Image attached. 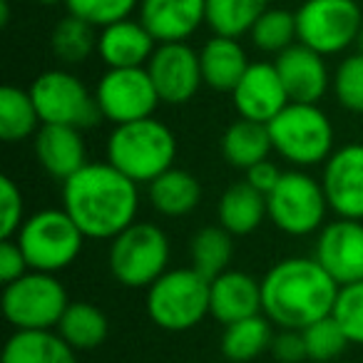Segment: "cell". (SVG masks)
Segmentation results:
<instances>
[{
	"mask_svg": "<svg viewBox=\"0 0 363 363\" xmlns=\"http://www.w3.org/2000/svg\"><path fill=\"white\" fill-rule=\"evenodd\" d=\"M62 209L80 227L85 239L112 242L137 222L140 184L110 162H87L62 182Z\"/></svg>",
	"mask_w": 363,
	"mask_h": 363,
	"instance_id": "obj_1",
	"label": "cell"
},
{
	"mask_svg": "<svg viewBox=\"0 0 363 363\" xmlns=\"http://www.w3.org/2000/svg\"><path fill=\"white\" fill-rule=\"evenodd\" d=\"M338 289L316 257H286L262 277V313L279 328L303 331L331 316Z\"/></svg>",
	"mask_w": 363,
	"mask_h": 363,
	"instance_id": "obj_2",
	"label": "cell"
},
{
	"mask_svg": "<svg viewBox=\"0 0 363 363\" xmlns=\"http://www.w3.org/2000/svg\"><path fill=\"white\" fill-rule=\"evenodd\" d=\"M177 137L164 122L147 117L112 127L107 137V162L137 184H150L174 167Z\"/></svg>",
	"mask_w": 363,
	"mask_h": 363,
	"instance_id": "obj_3",
	"label": "cell"
},
{
	"mask_svg": "<svg viewBox=\"0 0 363 363\" xmlns=\"http://www.w3.org/2000/svg\"><path fill=\"white\" fill-rule=\"evenodd\" d=\"M267 127L274 152L294 169L323 164L333 155V122L318 105L289 102Z\"/></svg>",
	"mask_w": 363,
	"mask_h": 363,
	"instance_id": "obj_4",
	"label": "cell"
},
{
	"mask_svg": "<svg viewBox=\"0 0 363 363\" xmlns=\"http://www.w3.org/2000/svg\"><path fill=\"white\" fill-rule=\"evenodd\" d=\"M209 279L194 267L167 269L147 289V316L172 333L189 331L209 316Z\"/></svg>",
	"mask_w": 363,
	"mask_h": 363,
	"instance_id": "obj_5",
	"label": "cell"
},
{
	"mask_svg": "<svg viewBox=\"0 0 363 363\" xmlns=\"http://www.w3.org/2000/svg\"><path fill=\"white\" fill-rule=\"evenodd\" d=\"M172 247L164 229L135 222L110 242L107 264L115 281L127 289H150L169 269Z\"/></svg>",
	"mask_w": 363,
	"mask_h": 363,
	"instance_id": "obj_6",
	"label": "cell"
},
{
	"mask_svg": "<svg viewBox=\"0 0 363 363\" xmlns=\"http://www.w3.org/2000/svg\"><path fill=\"white\" fill-rule=\"evenodd\" d=\"M16 242L33 272L57 274L77 262L85 244V234L62 207L40 209L23 222Z\"/></svg>",
	"mask_w": 363,
	"mask_h": 363,
	"instance_id": "obj_7",
	"label": "cell"
},
{
	"mask_svg": "<svg viewBox=\"0 0 363 363\" xmlns=\"http://www.w3.org/2000/svg\"><path fill=\"white\" fill-rule=\"evenodd\" d=\"M328 202L321 179L303 169H289L267 194L269 222L289 237H311L326 224Z\"/></svg>",
	"mask_w": 363,
	"mask_h": 363,
	"instance_id": "obj_8",
	"label": "cell"
},
{
	"mask_svg": "<svg viewBox=\"0 0 363 363\" xmlns=\"http://www.w3.org/2000/svg\"><path fill=\"white\" fill-rule=\"evenodd\" d=\"M70 306L55 274L28 272L3 289V313L16 331H52Z\"/></svg>",
	"mask_w": 363,
	"mask_h": 363,
	"instance_id": "obj_9",
	"label": "cell"
},
{
	"mask_svg": "<svg viewBox=\"0 0 363 363\" xmlns=\"http://www.w3.org/2000/svg\"><path fill=\"white\" fill-rule=\"evenodd\" d=\"M298 43L331 57L358 43L363 13L356 0H303L296 11Z\"/></svg>",
	"mask_w": 363,
	"mask_h": 363,
	"instance_id": "obj_10",
	"label": "cell"
},
{
	"mask_svg": "<svg viewBox=\"0 0 363 363\" xmlns=\"http://www.w3.org/2000/svg\"><path fill=\"white\" fill-rule=\"evenodd\" d=\"M30 97L38 107L43 125H65L87 130L100 122L95 92L70 70H48L30 85Z\"/></svg>",
	"mask_w": 363,
	"mask_h": 363,
	"instance_id": "obj_11",
	"label": "cell"
},
{
	"mask_svg": "<svg viewBox=\"0 0 363 363\" xmlns=\"http://www.w3.org/2000/svg\"><path fill=\"white\" fill-rule=\"evenodd\" d=\"M95 100L102 120L115 127L155 117L162 102L147 67H107L95 85Z\"/></svg>",
	"mask_w": 363,
	"mask_h": 363,
	"instance_id": "obj_12",
	"label": "cell"
},
{
	"mask_svg": "<svg viewBox=\"0 0 363 363\" xmlns=\"http://www.w3.org/2000/svg\"><path fill=\"white\" fill-rule=\"evenodd\" d=\"M147 72L164 105H187L204 85L199 52L187 43L157 45L155 55L147 62Z\"/></svg>",
	"mask_w": 363,
	"mask_h": 363,
	"instance_id": "obj_13",
	"label": "cell"
},
{
	"mask_svg": "<svg viewBox=\"0 0 363 363\" xmlns=\"http://www.w3.org/2000/svg\"><path fill=\"white\" fill-rule=\"evenodd\" d=\"M321 187L338 219L363 222V145H343L323 162Z\"/></svg>",
	"mask_w": 363,
	"mask_h": 363,
	"instance_id": "obj_14",
	"label": "cell"
},
{
	"mask_svg": "<svg viewBox=\"0 0 363 363\" xmlns=\"http://www.w3.org/2000/svg\"><path fill=\"white\" fill-rule=\"evenodd\" d=\"M313 257L338 286L363 281V222L336 219L323 224Z\"/></svg>",
	"mask_w": 363,
	"mask_h": 363,
	"instance_id": "obj_15",
	"label": "cell"
},
{
	"mask_svg": "<svg viewBox=\"0 0 363 363\" xmlns=\"http://www.w3.org/2000/svg\"><path fill=\"white\" fill-rule=\"evenodd\" d=\"M232 102L239 117L269 125L291 100L274 62H252L239 85L234 87Z\"/></svg>",
	"mask_w": 363,
	"mask_h": 363,
	"instance_id": "obj_16",
	"label": "cell"
},
{
	"mask_svg": "<svg viewBox=\"0 0 363 363\" xmlns=\"http://www.w3.org/2000/svg\"><path fill=\"white\" fill-rule=\"evenodd\" d=\"M274 65H277V72L281 77L291 102L318 105V100L331 87L333 75L328 72L326 57L318 55L311 48L301 45V43H296L289 50H284L281 55H277Z\"/></svg>",
	"mask_w": 363,
	"mask_h": 363,
	"instance_id": "obj_17",
	"label": "cell"
},
{
	"mask_svg": "<svg viewBox=\"0 0 363 363\" xmlns=\"http://www.w3.org/2000/svg\"><path fill=\"white\" fill-rule=\"evenodd\" d=\"M140 23L157 43H187L207 26V0H140Z\"/></svg>",
	"mask_w": 363,
	"mask_h": 363,
	"instance_id": "obj_18",
	"label": "cell"
},
{
	"mask_svg": "<svg viewBox=\"0 0 363 363\" xmlns=\"http://www.w3.org/2000/svg\"><path fill=\"white\" fill-rule=\"evenodd\" d=\"M262 313V281L247 272L227 269L209 284V316L222 326Z\"/></svg>",
	"mask_w": 363,
	"mask_h": 363,
	"instance_id": "obj_19",
	"label": "cell"
},
{
	"mask_svg": "<svg viewBox=\"0 0 363 363\" xmlns=\"http://www.w3.org/2000/svg\"><path fill=\"white\" fill-rule=\"evenodd\" d=\"M40 167L57 182H67L87 164V147L82 130L65 125H43L33 137Z\"/></svg>",
	"mask_w": 363,
	"mask_h": 363,
	"instance_id": "obj_20",
	"label": "cell"
},
{
	"mask_svg": "<svg viewBox=\"0 0 363 363\" xmlns=\"http://www.w3.org/2000/svg\"><path fill=\"white\" fill-rule=\"evenodd\" d=\"M160 43L145 26L132 18L102 28L97 35V55L107 67H147Z\"/></svg>",
	"mask_w": 363,
	"mask_h": 363,
	"instance_id": "obj_21",
	"label": "cell"
},
{
	"mask_svg": "<svg viewBox=\"0 0 363 363\" xmlns=\"http://www.w3.org/2000/svg\"><path fill=\"white\" fill-rule=\"evenodd\" d=\"M199 65H202V80L209 90L232 95L252 62L237 38L212 35L199 50Z\"/></svg>",
	"mask_w": 363,
	"mask_h": 363,
	"instance_id": "obj_22",
	"label": "cell"
},
{
	"mask_svg": "<svg viewBox=\"0 0 363 363\" xmlns=\"http://www.w3.org/2000/svg\"><path fill=\"white\" fill-rule=\"evenodd\" d=\"M147 199L152 209L167 219H179L192 214L202 202V184L187 169H167L147 184Z\"/></svg>",
	"mask_w": 363,
	"mask_h": 363,
	"instance_id": "obj_23",
	"label": "cell"
},
{
	"mask_svg": "<svg viewBox=\"0 0 363 363\" xmlns=\"http://www.w3.org/2000/svg\"><path fill=\"white\" fill-rule=\"evenodd\" d=\"M219 227L227 229L232 237H247L262 227L267 214V197L249 184V182H237L222 194L217 207Z\"/></svg>",
	"mask_w": 363,
	"mask_h": 363,
	"instance_id": "obj_24",
	"label": "cell"
},
{
	"mask_svg": "<svg viewBox=\"0 0 363 363\" xmlns=\"http://www.w3.org/2000/svg\"><path fill=\"white\" fill-rule=\"evenodd\" d=\"M75 353L57 331H16L3 346L0 363H77Z\"/></svg>",
	"mask_w": 363,
	"mask_h": 363,
	"instance_id": "obj_25",
	"label": "cell"
},
{
	"mask_svg": "<svg viewBox=\"0 0 363 363\" xmlns=\"http://www.w3.org/2000/svg\"><path fill=\"white\" fill-rule=\"evenodd\" d=\"M272 152V135H269V127L262 122L239 117L222 135V155L234 169H252L254 164L269 160Z\"/></svg>",
	"mask_w": 363,
	"mask_h": 363,
	"instance_id": "obj_26",
	"label": "cell"
},
{
	"mask_svg": "<svg viewBox=\"0 0 363 363\" xmlns=\"http://www.w3.org/2000/svg\"><path fill=\"white\" fill-rule=\"evenodd\" d=\"M274 323L264 313L249 316L244 321L224 326L222 353L229 363H252L262 353L272 351L274 341Z\"/></svg>",
	"mask_w": 363,
	"mask_h": 363,
	"instance_id": "obj_27",
	"label": "cell"
},
{
	"mask_svg": "<svg viewBox=\"0 0 363 363\" xmlns=\"http://www.w3.org/2000/svg\"><path fill=\"white\" fill-rule=\"evenodd\" d=\"M75 351H92V348L102 346L110 331V321H107L105 311L90 301H70L65 308L60 323L55 328Z\"/></svg>",
	"mask_w": 363,
	"mask_h": 363,
	"instance_id": "obj_28",
	"label": "cell"
},
{
	"mask_svg": "<svg viewBox=\"0 0 363 363\" xmlns=\"http://www.w3.org/2000/svg\"><path fill=\"white\" fill-rule=\"evenodd\" d=\"M43 127L38 107L30 97V90L6 85L0 90V137L6 142H23L35 137Z\"/></svg>",
	"mask_w": 363,
	"mask_h": 363,
	"instance_id": "obj_29",
	"label": "cell"
},
{
	"mask_svg": "<svg viewBox=\"0 0 363 363\" xmlns=\"http://www.w3.org/2000/svg\"><path fill=\"white\" fill-rule=\"evenodd\" d=\"M272 0H207V26L214 35H249L254 23L269 11Z\"/></svg>",
	"mask_w": 363,
	"mask_h": 363,
	"instance_id": "obj_30",
	"label": "cell"
},
{
	"mask_svg": "<svg viewBox=\"0 0 363 363\" xmlns=\"http://www.w3.org/2000/svg\"><path fill=\"white\" fill-rule=\"evenodd\" d=\"M97 35L100 30L95 26L67 13L62 21L55 23L50 33L52 57L62 65H80L92 52H97Z\"/></svg>",
	"mask_w": 363,
	"mask_h": 363,
	"instance_id": "obj_31",
	"label": "cell"
},
{
	"mask_svg": "<svg viewBox=\"0 0 363 363\" xmlns=\"http://www.w3.org/2000/svg\"><path fill=\"white\" fill-rule=\"evenodd\" d=\"M234 257V237L224 227H204L189 242V259L199 274L212 281L214 277L224 274Z\"/></svg>",
	"mask_w": 363,
	"mask_h": 363,
	"instance_id": "obj_32",
	"label": "cell"
},
{
	"mask_svg": "<svg viewBox=\"0 0 363 363\" xmlns=\"http://www.w3.org/2000/svg\"><path fill=\"white\" fill-rule=\"evenodd\" d=\"M249 38H252L257 50L269 52V55H281L284 50H289V48L298 43L296 13L284 11V8H269L254 23Z\"/></svg>",
	"mask_w": 363,
	"mask_h": 363,
	"instance_id": "obj_33",
	"label": "cell"
},
{
	"mask_svg": "<svg viewBox=\"0 0 363 363\" xmlns=\"http://www.w3.org/2000/svg\"><path fill=\"white\" fill-rule=\"evenodd\" d=\"M331 90L338 105L353 115H363V52L346 55L333 70Z\"/></svg>",
	"mask_w": 363,
	"mask_h": 363,
	"instance_id": "obj_34",
	"label": "cell"
},
{
	"mask_svg": "<svg viewBox=\"0 0 363 363\" xmlns=\"http://www.w3.org/2000/svg\"><path fill=\"white\" fill-rule=\"evenodd\" d=\"M301 333H303V341H306L308 361H313V363H331L333 358L341 356L348 343H351L333 316H326V318H321V321L311 323V326H306Z\"/></svg>",
	"mask_w": 363,
	"mask_h": 363,
	"instance_id": "obj_35",
	"label": "cell"
},
{
	"mask_svg": "<svg viewBox=\"0 0 363 363\" xmlns=\"http://www.w3.org/2000/svg\"><path fill=\"white\" fill-rule=\"evenodd\" d=\"M70 16L82 18L97 30L130 18L140 8V0H62Z\"/></svg>",
	"mask_w": 363,
	"mask_h": 363,
	"instance_id": "obj_36",
	"label": "cell"
},
{
	"mask_svg": "<svg viewBox=\"0 0 363 363\" xmlns=\"http://www.w3.org/2000/svg\"><path fill=\"white\" fill-rule=\"evenodd\" d=\"M331 316L343 328L348 341L363 346V281L346 284L338 289Z\"/></svg>",
	"mask_w": 363,
	"mask_h": 363,
	"instance_id": "obj_37",
	"label": "cell"
},
{
	"mask_svg": "<svg viewBox=\"0 0 363 363\" xmlns=\"http://www.w3.org/2000/svg\"><path fill=\"white\" fill-rule=\"evenodd\" d=\"M0 234L3 239H16V234L21 232L23 212H26V204H23V192L11 177H3L0 179Z\"/></svg>",
	"mask_w": 363,
	"mask_h": 363,
	"instance_id": "obj_38",
	"label": "cell"
},
{
	"mask_svg": "<svg viewBox=\"0 0 363 363\" xmlns=\"http://www.w3.org/2000/svg\"><path fill=\"white\" fill-rule=\"evenodd\" d=\"M272 353H274V358H277L279 363H303V361H308L303 333L296 331V328H279V331L274 333Z\"/></svg>",
	"mask_w": 363,
	"mask_h": 363,
	"instance_id": "obj_39",
	"label": "cell"
},
{
	"mask_svg": "<svg viewBox=\"0 0 363 363\" xmlns=\"http://www.w3.org/2000/svg\"><path fill=\"white\" fill-rule=\"evenodd\" d=\"M28 272H30V264H28L26 254L18 247L16 239H3V244H0V281H3V286L18 281Z\"/></svg>",
	"mask_w": 363,
	"mask_h": 363,
	"instance_id": "obj_40",
	"label": "cell"
},
{
	"mask_svg": "<svg viewBox=\"0 0 363 363\" xmlns=\"http://www.w3.org/2000/svg\"><path fill=\"white\" fill-rule=\"evenodd\" d=\"M281 174H284V172L279 169L272 160H264V162H259V164H254L252 169H247V179H244V182H249L257 192H262L264 197H267V194L279 184Z\"/></svg>",
	"mask_w": 363,
	"mask_h": 363,
	"instance_id": "obj_41",
	"label": "cell"
},
{
	"mask_svg": "<svg viewBox=\"0 0 363 363\" xmlns=\"http://www.w3.org/2000/svg\"><path fill=\"white\" fill-rule=\"evenodd\" d=\"M0 13H3V16H0V23L8 26V23H11V3H8V0H0Z\"/></svg>",
	"mask_w": 363,
	"mask_h": 363,
	"instance_id": "obj_42",
	"label": "cell"
},
{
	"mask_svg": "<svg viewBox=\"0 0 363 363\" xmlns=\"http://www.w3.org/2000/svg\"><path fill=\"white\" fill-rule=\"evenodd\" d=\"M356 45H358V52H363V30H361V35H358V43H356Z\"/></svg>",
	"mask_w": 363,
	"mask_h": 363,
	"instance_id": "obj_43",
	"label": "cell"
},
{
	"mask_svg": "<svg viewBox=\"0 0 363 363\" xmlns=\"http://www.w3.org/2000/svg\"><path fill=\"white\" fill-rule=\"evenodd\" d=\"M35 3H43V6H50V3H55V0H35Z\"/></svg>",
	"mask_w": 363,
	"mask_h": 363,
	"instance_id": "obj_44",
	"label": "cell"
}]
</instances>
